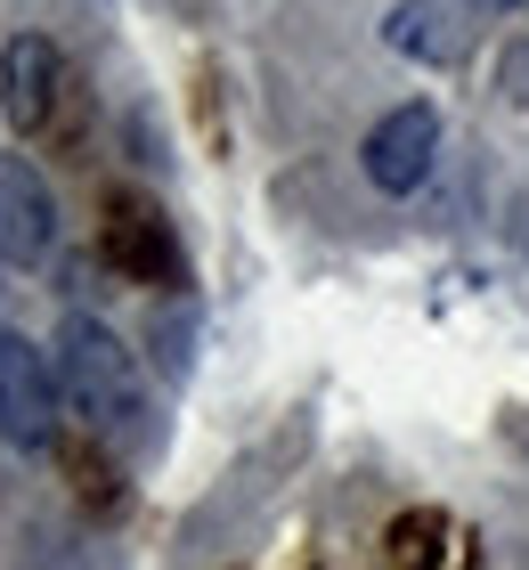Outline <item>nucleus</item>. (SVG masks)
Here are the masks:
<instances>
[{
    "mask_svg": "<svg viewBox=\"0 0 529 570\" xmlns=\"http://www.w3.org/2000/svg\"><path fill=\"white\" fill-rule=\"evenodd\" d=\"M359 164H366V179H375L383 196H415L423 179H432V164H440V107H423V98L391 107L375 131H366Z\"/></svg>",
    "mask_w": 529,
    "mask_h": 570,
    "instance_id": "nucleus-3",
    "label": "nucleus"
},
{
    "mask_svg": "<svg viewBox=\"0 0 529 570\" xmlns=\"http://www.w3.org/2000/svg\"><path fill=\"white\" fill-rule=\"evenodd\" d=\"M472 9H481V0H400V9L383 17V41L415 66H457L472 49Z\"/></svg>",
    "mask_w": 529,
    "mask_h": 570,
    "instance_id": "nucleus-6",
    "label": "nucleus"
},
{
    "mask_svg": "<svg viewBox=\"0 0 529 570\" xmlns=\"http://www.w3.org/2000/svg\"><path fill=\"white\" fill-rule=\"evenodd\" d=\"M49 245H58V196H49L41 164L33 155H0V262L33 269V262H49Z\"/></svg>",
    "mask_w": 529,
    "mask_h": 570,
    "instance_id": "nucleus-5",
    "label": "nucleus"
},
{
    "mask_svg": "<svg viewBox=\"0 0 529 570\" xmlns=\"http://www.w3.org/2000/svg\"><path fill=\"white\" fill-rule=\"evenodd\" d=\"M106 253L130 269V277H172V245L164 228H155V213H139V204H115V220H106Z\"/></svg>",
    "mask_w": 529,
    "mask_h": 570,
    "instance_id": "nucleus-7",
    "label": "nucleus"
},
{
    "mask_svg": "<svg viewBox=\"0 0 529 570\" xmlns=\"http://www.w3.org/2000/svg\"><path fill=\"white\" fill-rule=\"evenodd\" d=\"M58 383H66V400H74V416H82L106 449H123V456H139L147 440H155V416H147V375H139V358H130V343L106 318H74L58 326Z\"/></svg>",
    "mask_w": 529,
    "mask_h": 570,
    "instance_id": "nucleus-1",
    "label": "nucleus"
},
{
    "mask_svg": "<svg viewBox=\"0 0 529 570\" xmlns=\"http://www.w3.org/2000/svg\"><path fill=\"white\" fill-rule=\"evenodd\" d=\"M66 90L74 82H66V58H58L49 33H17L9 49H0V107H9V122L25 139L66 115Z\"/></svg>",
    "mask_w": 529,
    "mask_h": 570,
    "instance_id": "nucleus-4",
    "label": "nucleus"
},
{
    "mask_svg": "<svg viewBox=\"0 0 529 570\" xmlns=\"http://www.w3.org/2000/svg\"><path fill=\"white\" fill-rule=\"evenodd\" d=\"M481 9H513V0H481Z\"/></svg>",
    "mask_w": 529,
    "mask_h": 570,
    "instance_id": "nucleus-9",
    "label": "nucleus"
},
{
    "mask_svg": "<svg viewBox=\"0 0 529 570\" xmlns=\"http://www.w3.org/2000/svg\"><path fill=\"white\" fill-rule=\"evenodd\" d=\"M506 90L529 107V49H513V58H506Z\"/></svg>",
    "mask_w": 529,
    "mask_h": 570,
    "instance_id": "nucleus-8",
    "label": "nucleus"
},
{
    "mask_svg": "<svg viewBox=\"0 0 529 570\" xmlns=\"http://www.w3.org/2000/svg\"><path fill=\"white\" fill-rule=\"evenodd\" d=\"M58 407H66L58 358L41 343H25V334H0V440L41 456L58 440Z\"/></svg>",
    "mask_w": 529,
    "mask_h": 570,
    "instance_id": "nucleus-2",
    "label": "nucleus"
}]
</instances>
